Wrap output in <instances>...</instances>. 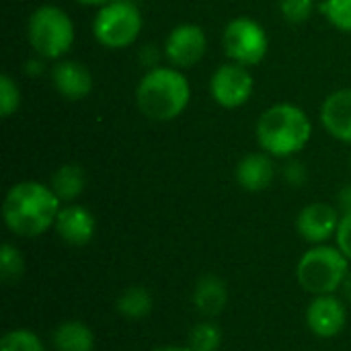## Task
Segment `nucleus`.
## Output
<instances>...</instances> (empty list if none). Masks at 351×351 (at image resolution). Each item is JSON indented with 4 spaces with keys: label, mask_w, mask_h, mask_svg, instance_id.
<instances>
[{
    "label": "nucleus",
    "mask_w": 351,
    "mask_h": 351,
    "mask_svg": "<svg viewBox=\"0 0 351 351\" xmlns=\"http://www.w3.org/2000/svg\"><path fill=\"white\" fill-rule=\"evenodd\" d=\"M60 210V197L51 187L39 181H21L8 189L2 204V218L12 234L35 239L56 224Z\"/></svg>",
    "instance_id": "f257e3e1"
},
{
    "label": "nucleus",
    "mask_w": 351,
    "mask_h": 351,
    "mask_svg": "<svg viewBox=\"0 0 351 351\" xmlns=\"http://www.w3.org/2000/svg\"><path fill=\"white\" fill-rule=\"evenodd\" d=\"M191 88L179 68H150L138 88L136 103L142 115L152 121H173L189 105Z\"/></svg>",
    "instance_id": "f03ea898"
},
{
    "label": "nucleus",
    "mask_w": 351,
    "mask_h": 351,
    "mask_svg": "<svg viewBox=\"0 0 351 351\" xmlns=\"http://www.w3.org/2000/svg\"><path fill=\"white\" fill-rule=\"evenodd\" d=\"M255 134L263 152L271 156H292L308 144L313 123L300 107L280 103L261 113Z\"/></svg>",
    "instance_id": "7ed1b4c3"
},
{
    "label": "nucleus",
    "mask_w": 351,
    "mask_h": 351,
    "mask_svg": "<svg viewBox=\"0 0 351 351\" xmlns=\"http://www.w3.org/2000/svg\"><path fill=\"white\" fill-rule=\"evenodd\" d=\"M348 274L350 259L341 253L339 247L329 245H315L300 257L296 265L298 284L315 296L335 294L341 290Z\"/></svg>",
    "instance_id": "20e7f679"
},
{
    "label": "nucleus",
    "mask_w": 351,
    "mask_h": 351,
    "mask_svg": "<svg viewBox=\"0 0 351 351\" xmlns=\"http://www.w3.org/2000/svg\"><path fill=\"white\" fill-rule=\"evenodd\" d=\"M31 47L45 60L62 58L74 43V25L60 6H39L27 25Z\"/></svg>",
    "instance_id": "39448f33"
},
{
    "label": "nucleus",
    "mask_w": 351,
    "mask_h": 351,
    "mask_svg": "<svg viewBox=\"0 0 351 351\" xmlns=\"http://www.w3.org/2000/svg\"><path fill=\"white\" fill-rule=\"evenodd\" d=\"M142 31V12L128 0H113L101 6L93 21L97 41L111 49L132 45Z\"/></svg>",
    "instance_id": "423d86ee"
},
{
    "label": "nucleus",
    "mask_w": 351,
    "mask_h": 351,
    "mask_svg": "<svg viewBox=\"0 0 351 351\" xmlns=\"http://www.w3.org/2000/svg\"><path fill=\"white\" fill-rule=\"evenodd\" d=\"M222 43H224L226 56L232 62L243 64V66L259 64L265 58L267 47H269L265 29L249 16L232 19L224 29Z\"/></svg>",
    "instance_id": "0eeeda50"
},
{
    "label": "nucleus",
    "mask_w": 351,
    "mask_h": 351,
    "mask_svg": "<svg viewBox=\"0 0 351 351\" xmlns=\"http://www.w3.org/2000/svg\"><path fill=\"white\" fill-rule=\"evenodd\" d=\"M210 93L220 107L237 109L253 95V74L243 64H222L210 78Z\"/></svg>",
    "instance_id": "6e6552de"
},
{
    "label": "nucleus",
    "mask_w": 351,
    "mask_h": 351,
    "mask_svg": "<svg viewBox=\"0 0 351 351\" xmlns=\"http://www.w3.org/2000/svg\"><path fill=\"white\" fill-rule=\"evenodd\" d=\"M208 47V39L202 27L185 23V25H177L167 41H165V56L167 60L175 66V68H191L195 66Z\"/></svg>",
    "instance_id": "1a4fd4ad"
},
{
    "label": "nucleus",
    "mask_w": 351,
    "mask_h": 351,
    "mask_svg": "<svg viewBox=\"0 0 351 351\" xmlns=\"http://www.w3.org/2000/svg\"><path fill=\"white\" fill-rule=\"evenodd\" d=\"M346 321H348L346 304L333 294L317 296L306 308V325L321 339L339 335L346 327Z\"/></svg>",
    "instance_id": "9d476101"
},
{
    "label": "nucleus",
    "mask_w": 351,
    "mask_h": 351,
    "mask_svg": "<svg viewBox=\"0 0 351 351\" xmlns=\"http://www.w3.org/2000/svg\"><path fill=\"white\" fill-rule=\"evenodd\" d=\"M339 214L329 204H311L300 210L296 218V228L300 237L311 245H325L339 228Z\"/></svg>",
    "instance_id": "9b49d317"
},
{
    "label": "nucleus",
    "mask_w": 351,
    "mask_h": 351,
    "mask_svg": "<svg viewBox=\"0 0 351 351\" xmlns=\"http://www.w3.org/2000/svg\"><path fill=\"white\" fill-rule=\"evenodd\" d=\"M53 226L64 243L72 247H82L95 237L97 220L84 206H66L58 212Z\"/></svg>",
    "instance_id": "f8f14e48"
},
{
    "label": "nucleus",
    "mask_w": 351,
    "mask_h": 351,
    "mask_svg": "<svg viewBox=\"0 0 351 351\" xmlns=\"http://www.w3.org/2000/svg\"><path fill=\"white\" fill-rule=\"evenodd\" d=\"M51 80L66 101H82L93 90V76L88 68L76 60H60L51 68Z\"/></svg>",
    "instance_id": "ddd939ff"
},
{
    "label": "nucleus",
    "mask_w": 351,
    "mask_h": 351,
    "mask_svg": "<svg viewBox=\"0 0 351 351\" xmlns=\"http://www.w3.org/2000/svg\"><path fill=\"white\" fill-rule=\"evenodd\" d=\"M321 121L333 138L351 144V88L335 90L325 99Z\"/></svg>",
    "instance_id": "4468645a"
},
{
    "label": "nucleus",
    "mask_w": 351,
    "mask_h": 351,
    "mask_svg": "<svg viewBox=\"0 0 351 351\" xmlns=\"http://www.w3.org/2000/svg\"><path fill=\"white\" fill-rule=\"evenodd\" d=\"M276 175L274 162L267 152H251L241 158L237 167V181L245 191L257 193L271 185Z\"/></svg>",
    "instance_id": "2eb2a0df"
},
{
    "label": "nucleus",
    "mask_w": 351,
    "mask_h": 351,
    "mask_svg": "<svg viewBox=\"0 0 351 351\" xmlns=\"http://www.w3.org/2000/svg\"><path fill=\"white\" fill-rule=\"evenodd\" d=\"M228 302V288L218 276H204L193 288V306L204 317H216L224 311Z\"/></svg>",
    "instance_id": "dca6fc26"
},
{
    "label": "nucleus",
    "mask_w": 351,
    "mask_h": 351,
    "mask_svg": "<svg viewBox=\"0 0 351 351\" xmlns=\"http://www.w3.org/2000/svg\"><path fill=\"white\" fill-rule=\"evenodd\" d=\"M51 343L56 351H93L95 335L80 321H64L56 327Z\"/></svg>",
    "instance_id": "f3484780"
},
{
    "label": "nucleus",
    "mask_w": 351,
    "mask_h": 351,
    "mask_svg": "<svg viewBox=\"0 0 351 351\" xmlns=\"http://www.w3.org/2000/svg\"><path fill=\"white\" fill-rule=\"evenodd\" d=\"M86 185L84 171L78 165H62L51 177V189L60 202H74Z\"/></svg>",
    "instance_id": "a211bd4d"
},
{
    "label": "nucleus",
    "mask_w": 351,
    "mask_h": 351,
    "mask_svg": "<svg viewBox=\"0 0 351 351\" xmlns=\"http://www.w3.org/2000/svg\"><path fill=\"white\" fill-rule=\"evenodd\" d=\"M117 313L128 321H140L150 315L152 311V296L142 286H132L121 292L115 304Z\"/></svg>",
    "instance_id": "6ab92c4d"
},
{
    "label": "nucleus",
    "mask_w": 351,
    "mask_h": 351,
    "mask_svg": "<svg viewBox=\"0 0 351 351\" xmlns=\"http://www.w3.org/2000/svg\"><path fill=\"white\" fill-rule=\"evenodd\" d=\"M222 343V333L216 323L202 321L197 323L187 337V348L191 351H218Z\"/></svg>",
    "instance_id": "aec40b11"
},
{
    "label": "nucleus",
    "mask_w": 351,
    "mask_h": 351,
    "mask_svg": "<svg viewBox=\"0 0 351 351\" xmlns=\"http://www.w3.org/2000/svg\"><path fill=\"white\" fill-rule=\"evenodd\" d=\"M23 271H25V261H23L21 251L14 245L4 243L0 249V278H2V282L14 284L23 278Z\"/></svg>",
    "instance_id": "412c9836"
},
{
    "label": "nucleus",
    "mask_w": 351,
    "mask_h": 351,
    "mask_svg": "<svg viewBox=\"0 0 351 351\" xmlns=\"http://www.w3.org/2000/svg\"><path fill=\"white\" fill-rule=\"evenodd\" d=\"M0 351H47L43 341L29 329H12L4 333Z\"/></svg>",
    "instance_id": "4be33fe9"
},
{
    "label": "nucleus",
    "mask_w": 351,
    "mask_h": 351,
    "mask_svg": "<svg viewBox=\"0 0 351 351\" xmlns=\"http://www.w3.org/2000/svg\"><path fill=\"white\" fill-rule=\"evenodd\" d=\"M321 12L335 29L351 33V0H325Z\"/></svg>",
    "instance_id": "5701e85b"
},
{
    "label": "nucleus",
    "mask_w": 351,
    "mask_h": 351,
    "mask_svg": "<svg viewBox=\"0 0 351 351\" xmlns=\"http://www.w3.org/2000/svg\"><path fill=\"white\" fill-rule=\"evenodd\" d=\"M21 105V90L16 86V82L8 76L2 74L0 76V113L2 117H10Z\"/></svg>",
    "instance_id": "b1692460"
},
{
    "label": "nucleus",
    "mask_w": 351,
    "mask_h": 351,
    "mask_svg": "<svg viewBox=\"0 0 351 351\" xmlns=\"http://www.w3.org/2000/svg\"><path fill=\"white\" fill-rule=\"evenodd\" d=\"M278 2L284 19L290 23L300 25L308 21V16L313 14V0H278Z\"/></svg>",
    "instance_id": "393cba45"
},
{
    "label": "nucleus",
    "mask_w": 351,
    "mask_h": 351,
    "mask_svg": "<svg viewBox=\"0 0 351 351\" xmlns=\"http://www.w3.org/2000/svg\"><path fill=\"white\" fill-rule=\"evenodd\" d=\"M335 239H337V247L341 249V253L351 261V214L341 216Z\"/></svg>",
    "instance_id": "a878e982"
},
{
    "label": "nucleus",
    "mask_w": 351,
    "mask_h": 351,
    "mask_svg": "<svg viewBox=\"0 0 351 351\" xmlns=\"http://www.w3.org/2000/svg\"><path fill=\"white\" fill-rule=\"evenodd\" d=\"M284 175H286V181H288L290 185H296V187L302 185V183L306 181V171H304L302 162H290V165L286 167Z\"/></svg>",
    "instance_id": "bb28decb"
},
{
    "label": "nucleus",
    "mask_w": 351,
    "mask_h": 351,
    "mask_svg": "<svg viewBox=\"0 0 351 351\" xmlns=\"http://www.w3.org/2000/svg\"><path fill=\"white\" fill-rule=\"evenodd\" d=\"M337 206L341 214H351V185H346L337 195Z\"/></svg>",
    "instance_id": "cd10ccee"
},
{
    "label": "nucleus",
    "mask_w": 351,
    "mask_h": 351,
    "mask_svg": "<svg viewBox=\"0 0 351 351\" xmlns=\"http://www.w3.org/2000/svg\"><path fill=\"white\" fill-rule=\"evenodd\" d=\"M341 290H343V298H346V300L351 304V271L348 274V278H346V282H343Z\"/></svg>",
    "instance_id": "c85d7f7f"
},
{
    "label": "nucleus",
    "mask_w": 351,
    "mask_h": 351,
    "mask_svg": "<svg viewBox=\"0 0 351 351\" xmlns=\"http://www.w3.org/2000/svg\"><path fill=\"white\" fill-rule=\"evenodd\" d=\"M76 2L86 4V6H105V4L111 2V0H76Z\"/></svg>",
    "instance_id": "c756f323"
},
{
    "label": "nucleus",
    "mask_w": 351,
    "mask_h": 351,
    "mask_svg": "<svg viewBox=\"0 0 351 351\" xmlns=\"http://www.w3.org/2000/svg\"><path fill=\"white\" fill-rule=\"evenodd\" d=\"M154 351H191L187 346H165V348H156Z\"/></svg>",
    "instance_id": "7c9ffc66"
}]
</instances>
